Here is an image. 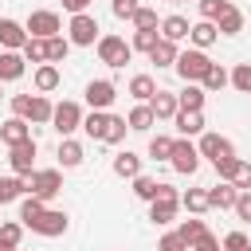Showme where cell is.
I'll return each mask as SVG.
<instances>
[{
    "label": "cell",
    "mask_w": 251,
    "mask_h": 251,
    "mask_svg": "<svg viewBox=\"0 0 251 251\" xmlns=\"http://www.w3.org/2000/svg\"><path fill=\"white\" fill-rule=\"evenodd\" d=\"M227 8H231V0H196V12H200V20H212V24H216V20H220Z\"/></svg>",
    "instance_id": "cell-36"
},
{
    "label": "cell",
    "mask_w": 251,
    "mask_h": 251,
    "mask_svg": "<svg viewBox=\"0 0 251 251\" xmlns=\"http://www.w3.org/2000/svg\"><path fill=\"white\" fill-rule=\"evenodd\" d=\"M67 51H71V39L67 35H51L47 39V63H63Z\"/></svg>",
    "instance_id": "cell-40"
},
{
    "label": "cell",
    "mask_w": 251,
    "mask_h": 251,
    "mask_svg": "<svg viewBox=\"0 0 251 251\" xmlns=\"http://www.w3.org/2000/svg\"><path fill=\"white\" fill-rule=\"evenodd\" d=\"M51 98L47 94H12V114L16 118H27L35 126H51Z\"/></svg>",
    "instance_id": "cell-1"
},
{
    "label": "cell",
    "mask_w": 251,
    "mask_h": 251,
    "mask_svg": "<svg viewBox=\"0 0 251 251\" xmlns=\"http://www.w3.org/2000/svg\"><path fill=\"white\" fill-rule=\"evenodd\" d=\"M176 208H180V192H176L173 184H161V180H157V196L149 200V220H153L157 227H165V224L176 220Z\"/></svg>",
    "instance_id": "cell-2"
},
{
    "label": "cell",
    "mask_w": 251,
    "mask_h": 251,
    "mask_svg": "<svg viewBox=\"0 0 251 251\" xmlns=\"http://www.w3.org/2000/svg\"><path fill=\"white\" fill-rule=\"evenodd\" d=\"M176 235H180V239H184V243L192 247V243H196L200 235H208V224H204L200 216H188V220H180V227H176Z\"/></svg>",
    "instance_id": "cell-33"
},
{
    "label": "cell",
    "mask_w": 251,
    "mask_h": 251,
    "mask_svg": "<svg viewBox=\"0 0 251 251\" xmlns=\"http://www.w3.org/2000/svg\"><path fill=\"white\" fill-rule=\"evenodd\" d=\"M106 126H110V110H90V114H82V133H86L90 141H102V137H106Z\"/></svg>",
    "instance_id": "cell-22"
},
{
    "label": "cell",
    "mask_w": 251,
    "mask_h": 251,
    "mask_svg": "<svg viewBox=\"0 0 251 251\" xmlns=\"http://www.w3.org/2000/svg\"><path fill=\"white\" fill-rule=\"evenodd\" d=\"M126 126H129L133 133H149V126H157V118H153V110H149V102H137V106L129 110V118H126Z\"/></svg>",
    "instance_id": "cell-26"
},
{
    "label": "cell",
    "mask_w": 251,
    "mask_h": 251,
    "mask_svg": "<svg viewBox=\"0 0 251 251\" xmlns=\"http://www.w3.org/2000/svg\"><path fill=\"white\" fill-rule=\"evenodd\" d=\"M227 82H231L239 94H251V63H239V67L227 75Z\"/></svg>",
    "instance_id": "cell-42"
},
{
    "label": "cell",
    "mask_w": 251,
    "mask_h": 251,
    "mask_svg": "<svg viewBox=\"0 0 251 251\" xmlns=\"http://www.w3.org/2000/svg\"><path fill=\"white\" fill-rule=\"evenodd\" d=\"M176 55H180V51H176V43H173V39H157V43H153V51H149V63H157V67H173V63H176Z\"/></svg>",
    "instance_id": "cell-29"
},
{
    "label": "cell",
    "mask_w": 251,
    "mask_h": 251,
    "mask_svg": "<svg viewBox=\"0 0 251 251\" xmlns=\"http://www.w3.org/2000/svg\"><path fill=\"white\" fill-rule=\"evenodd\" d=\"M24 27H27V35H31V39H51V35H63V20H59V12H51V8L31 12V16L24 20Z\"/></svg>",
    "instance_id": "cell-7"
},
{
    "label": "cell",
    "mask_w": 251,
    "mask_h": 251,
    "mask_svg": "<svg viewBox=\"0 0 251 251\" xmlns=\"http://www.w3.org/2000/svg\"><path fill=\"white\" fill-rule=\"evenodd\" d=\"M126 133H129V126H126V118H118V114H110V126H106V145H122L126 141Z\"/></svg>",
    "instance_id": "cell-38"
},
{
    "label": "cell",
    "mask_w": 251,
    "mask_h": 251,
    "mask_svg": "<svg viewBox=\"0 0 251 251\" xmlns=\"http://www.w3.org/2000/svg\"><path fill=\"white\" fill-rule=\"evenodd\" d=\"M94 47H98V59H102L106 67H114V71H118V67H126V63L133 59V47H129L122 35H98V43H94Z\"/></svg>",
    "instance_id": "cell-5"
},
{
    "label": "cell",
    "mask_w": 251,
    "mask_h": 251,
    "mask_svg": "<svg viewBox=\"0 0 251 251\" xmlns=\"http://www.w3.org/2000/svg\"><path fill=\"white\" fill-rule=\"evenodd\" d=\"M51 129H55L59 137H71L75 129H82V106L71 102V98H63V102L51 110Z\"/></svg>",
    "instance_id": "cell-6"
},
{
    "label": "cell",
    "mask_w": 251,
    "mask_h": 251,
    "mask_svg": "<svg viewBox=\"0 0 251 251\" xmlns=\"http://www.w3.org/2000/svg\"><path fill=\"white\" fill-rule=\"evenodd\" d=\"M220 247L224 251H251V239H247V231H227Z\"/></svg>",
    "instance_id": "cell-45"
},
{
    "label": "cell",
    "mask_w": 251,
    "mask_h": 251,
    "mask_svg": "<svg viewBox=\"0 0 251 251\" xmlns=\"http://www.w3.org/2000/svg\"><path fill=\"white\" fill-rule=\"evenodd\" d=\"M169 153H173V137L169 133H153L149 137V157L153 161H169Z\"/></svg>",
    "instance_id": "cell-39"
},
{
    "label": "cell",
    "mask_w": 251,
    "mask_h": 251,
    "mask_svg": "<svg viewBox=\"0 0 251 251\" xmlns=\"http://www.w3.org/2000/svg\"><path fill=\"white\" fill-rule=\"evenodd\" d=\"M12 251H20V247H12Z\"/></svg>",
    "instance_id": "cell-54"
},
{
    "label": "cell",
    "mask_w": 251,
    "mask_h": 251,
    "mask_svg": "<svg viewBox=\"0 0 251 251\" xmlns=\"http://www.w3.org/2000/svg\"><path fill=\"white\" fill-rule=\"evenodd\" d=\"M90 4H94V0H63V8H67L71 16H78V12H86Z\"/></svg>",
    "instance_id": "cell-52"
},
{
    "label": "cell",
    "mask_w": 251,
    "mask_h": 251,
    "mask_svg": "<svg viewBox=\"0 0 251 251\" xmlns=\"http://www.w3.org/2000/svg\"><path fill=\"white\" fill-rule=\"evenodd\" d=\"M188 39H192V47L208 51V47L220 39V31H216V24H212V20H196V24L188 27Z\"/></svg>",
    "instance_id": "cell-20"
},
{
    "label": "cell",
    "mask_w": 251,
    "mask_h": 251,
    "mask_svg": "<svg viewBox=\"0 0 251 251\" xmlns=\"http://www.w3.org/2000/svg\"><path fill=\"white\" fill-rule=\"evenodd\" d=\"M20 55H24L27 63H35V67L47 63V39H31V35H27V43L20 47Z\"/></svg>",
    "instance_id": "cell-35"
},
{
    "label": "cell",
    "mask_w": 251,
    "mask_h": 251,
    "mask_svg": "<svg viewBox=\"0 0 251 251\" xmlns=\"http://www.w3.org/2000/svg\"><path fill=\"white\" fill-rule=\"evenodd\" d=\"M196 153H200V157H208V161H220V157H231V153H235V145H231L224 133H208V129H204V133H200Z\"/></svg>",
    "instance_id": "cell-12"
},
{
    "label": "cell",
    "mask_w": 251,
    "mask_h": 251,
    "mask_svg": "<svg viewBox=\"0 0 251 251\" xmlns=\"http://www.w3.org/2000/svg\"><path fill=\"white\" fill-rule=\"evenodd\" d=\"M55 157H59V165H63V169H78L86 153H82V145H78L75 137H59V149H55Z\"/></svg>",
    "instance_id": "cell-23"
},
{
    "label": "cell",
    "mask_w": 251,
    "mask_h": 251,
    "mask_svg": "<svg viewBox=\"0 0 251 251\" xmlns=\"http://www.w3.org/2000/svg\"><path fill=\"white\" fill-rule=\"evenodd\" d=\"M235 196H239V188H235L231 180H220V184H212V188H208V208L227 212V208L235 204Z\"/></svg>",
    "instance_id": "cell-19"
},
{
    "label": "cell",
    "mask_w": 251,
    "mask_h": 251,
    "mask_svg": "<svg viewBox=\"0 0 251 251\" xmlns=\"http://www.w3.org/2000/svg\"><path fill=\"white\" fill-rule=\"evenodd\" d=\"M169 4H196V0H169Z\"/></svg>",
    "instance_id": "cell-53"
},
{
    "label": "cell",
    "mask_w": 251,
    "mask_h": 251,
    "mask_svg": "<svg viewBox=\"0 0 251 251\" xmlns=\"http://www.w3.org/2000/svg\"><path fill=\"white\" fill-rule=\"evenodd\" d=\"M24 188H27V196L51 200V196L63 192V173H59V169H31V173L24 176Z\"/></svg>",
    "instance_id": "cell-3"
},
{
    "label": "cell",
    "mask_w": 251,
    "mask_h": 251,
    "mask_svg": "<svg viewBox=\"0 0 251 251\" xmlns=\"http://www.w3.org/2000/svg\"><path fill=\"white\" fill-rule=\"evenodd\" d=\"M157 251H188V243H184L176 231H169V235H161V239H157Z\"/></svg>",
    "instance_id": "cell-49"
},
{
    "label": "cell",
    "mask_w": 251,
    "mask_h": 251,
    "mask_svg": "<svg viewBox=\"0 0 251 251\" xmlns=\"http://www.w3.org/2000/svg\"><path fill=\"white\" fill-rule=\"evenodd\" d=\"M141 173V157L133 153V149H122L118 157H114V176H122V180H133Z\"/></svg>",
    "instance_id": "cell-24"
},
{
    "label": "cell",
    "mask_w": 251,
    "mask_h": 251,
    "mask_svg": "<svg viewBox=\"0 0 251 251\" xmlns=\"http://www.w3.org/2000/svg\"><path fill=\"white\" fill-rule=\"evenodd\" d=\"M180 208H188V216L212 212V208H208V188H188V192H180Z\"/></svg>",
    "instance_id": "cell-28"
},
{
    "label": "cell",
    "mask_w": 251,
    "mask_h": 251,
    "mask_svg": "<svg viewBox=\"0 0 251 251\" xmlns=\"http://www.w3.org/2000/svg\"><path fill=\"white\" fill-rule=\"evenodd\" d=\"M188 251H224V247H220V239H216V235L208 231V235H200V239H196V243H192Z\"/></svg>",
    "instance_id": "cell-51"
},
{
    "label": "cell",
    "mask_w": 251,
    "mask_h": 251,
    "mask_svg": "<svg viewBox=\"0 0 251 251\" xmlns=\"http://www.w3.org/2000/svg\"><path fill=\"white\" fill-rule=\"evenodd\" d=\"M149 110H153L157 122H173L180 106H176V94H173V90H161V86H157V94L149 98Z\"/></svg>",
    "instance_id": "cell-15"
},
{
    "label": "cell",
    "mask_w": 251,
    "mask_h": 251,
    "mask_svg": "<svg viewBox=\"0 0 251 251\" xmlns=\"http://www.w3.org/2000/svg\"><path fill=\"white\" fill-rule=\"evenodd\" d=\"M24 43H27V27L4 16L0 20V51H20Z\"/></svg>",
    "instance_id": "cell-14"
},
{
    "label": "cell",
    "mask_w": 251,
    "mask_h": 251,
    "mask_svg": "<svg viewBox=\"0 0 251 251\" xmlns=\"http://www.w3.org/2000/svg\"><path fill=\"white\" fill-rule=\"evenodd\" d=\"M27 137H31V122H27V118H16V114H12V118L0 126V141H4L8 149L20 145V141H27Z\"/></svg>",
    "instance_id": "cell-17"
},
{
    "label": "cell",
    "mask_w": 251,
    "mask_h": 251,
    "mask_svg": "<svg viewBox=\"0 0 251 251\" xmlns=\"http://www.w3.org/2000/svg\"><path fill=\"white\" fill-rule=\"evenodd\" d=\"M188 27H192V24H188L184 16H176V12H173V16H165V20H161V39L180 43V39H188Z\"/></svg>",
    "instance_id": "cell-25"
},
{
    "label": "cell",
    "mask_w": 251,
    "mask_h": 251,
    "mask_svg": "<svg viewBox=\"0 0 251 251\" xmlns=\"http://www.w3.org/2000/svg\"><path fill=\"white\" fill-rule=\"evenodd\" d=\"M200 86H204V94H212V90H224V86H227V71H224V67H220V63H212V67H208V75H204V82H200Z\"/></svg>",
    "instance_id": "cell-37"
},
{
    "label": "cell",
    "mask_w": 251,
    "mask_h": 251,
    "mask_svg": "<svg viewBox=\"0 0 251 251\" xmlns=\"http://www.w3.org/2000/svg\"><path fill=\"white\" fill-rule=\"evenodd\" d=\"M126 94H129V98H137V102H149V98L157 94V82H153V75H133Z\"/></svg>",
    "instance_id": "cell-30"
},
{
    "label": "cell",
    "mask_w": 251,
    "mask_h": 251,
    "mask_svg": "<svg viewBox=\"0 0 251 251\" xmlns=\"http://www.w3.org/2000/svg\"><path fill=\"white\" fill-rule=\"evenodd\" d=\"M231 212H235V216H239L243 224H251V188L235 196V204H231Z\"/></svg>",
    "instance_id": "cell-47"
},
{
    "label": "cell",
    "mask_w": 251,
    "mask_h": 251,
    "mask_svg": "<svg viewBox=\"0 0 251 251\" xmlns=\"http://www.w3.org/2000/svg\"><path fill=\"white\" fill-rule=\"evenodd\" d=\"M24 227H31L35 235H47V239H55V235H63L67 227H71V216L67 212H59V208H43L35 220H27Z\"/></svg>",
    "instance_id": "cell-9"
},
{
    "label": "cell",
    "mask_w": 251,
    "mask_h": 251,
    "mask_svg": "<svg viewBox=\"0 0 251 251\" xmlns=\"http://www.w3.org/2000/svg\"><path fill=\"white\" fill-rule=\"evenodd\" d=\"M137 8H141L137 0H114V4H110V12H114L118 20H133V12H137Z\"/></svg>",
    "instance_id": "cell-50"
},
{
    "label": "cell",
    "mask_w": 251,
    "mask_h": 251,
    "mask_svg": "<svg viewBox=\"0 0 251 251\" xmlns=\"http://www.w3.org/2000/svg\"><path fill=\"white\" fill-rule=\"evenodd\" d=\"M212 165H216V176H220V180H231V173H235L239 157L231 153V157H220V161H212Z\"/></svg>",
    "instance_id": "cell-48"
},
{
    "label": "cell",
    "mask_w": 251,
    "mask_h": 251,
    "mask_svg": "<svg viewBox=\"0 0 251 251\" xmlns=\"http://www.w3.org/2000/svg\"><path fill=\"white\" fill-rule=\"evenodd\" d=\"M204 98H208V94H204L200 82H184V90L176 94V106H180V110H204Z\"/></svg>",
    "instance_id": "cell-27"
},
{
    "label": "cell",
    "mask_w": 251,
    "mask_h": 251,
    "mask_svg": "<svg viewBox=\"0 0 251 251\" xmlns=\"http://www.w3.org/2000/svg\"><path fill=\"white\" fill-rule=\"evenodd\" d=\"M27 188H24V176H0V208L4 204H12V200H20Z\"/></svg>",
    "instance_id": "cell-34"
},
{
    "label": "cell",
    "mask_w": 251,
    "mask_h": 251,
    "mask_svg": "<svg viewBox=\"0 0 251 251\" xmlns=\"http://www.w3.org/2000/svg\"><path fill=\"white\" fill-rule=\"evenodd\" d=\"M208 67H212V59H208V51H200V47L180 51V55H176V63H173V71H176L184 82H204Z\"/></svg>",
    "instance_id": "cell-4"
},
{
    "label": "cell",
    "mask_w": 251,
    "mask_h": 251,
    "mask_svg": "<svg viewBox=\"0 0 251 251\" xmlns=\"http://www.w3.org/2000/svg\"><path fill=\"white\" fill-rule=\"evenodd\" d=\"M98 20L90 16V12H78V16H71V24H67V39L75 43V47H94L98 43Z\"/></svg>",
    "instance_id": "cell-8"
},
{
    "label": "cell",
    "mask_w": 251,
    "mask_h": 251,
    "mask_svg": "<svg viewBox=\"0 0 251 251\" xmlns=\"http://www.w3.org/2000/svg\"><path fill=\"white\" fill-rule=\"evenodd\" d=\"M20 239H24V224L20 220H0V251L20 247Z\"/></svg>",
    "instance_id": "cell-31"
},
{
    "label": "cell",
    "mask_w": 251,
    "mask_h": 251,
    "mask_svg": "<svg viewBox=\"0 0 251 251\" xmlns=\"http://www.w3.org/2000/svg\"><path fill=\"white\" fill-rule=\"evenodd\" d=\"M157 39H161V31H157V27H153V31H133V39H129V47H133V51H145V55H149Z\"/></svg>",
    "instance_id": "cell-44"
},
{
    "label": "cell",
    "mask_w": 251,
    "mask_h": 251,
    "mask_svg": "<svg viewBox=\"0 0 251 251\" xmlns=\"http://www.w3.org/2000/svg\"><path fill=\"white\" fill-rule=\"evenodd\" d=\"M169 165H173L176 173L192 176V173L200 169V153H196V145H192L188 137H173V153H169Z\"/></svg>",
    "instance_id": "cell-10"
},
{
    "label": "cell",
    "mask_w": 251,
    "mask_h": 251,
    "mask_svg": "<svg viewBox=\"0 0 251 251\" xmlns=\"http://www.w3.org/2000/svg\"><path fill=\"white\" fill-rule=\"evenodd\" d=\"M27 71V59L20 51H0V82H20Z\"/></svg>",
    "instance_id": "cell-18"
},
{
    "label": "cell",
    "mask_w": 251,
    "mask_h": 251,
    "mask_svg": "<svg viewBox=\"0 0 251 251\" xmlns=\"http://www.w3.org/2000/svg\"><path fill=\"white\" fill-rule=\"evenodd\" d=\"M133 27H137V31H153V27H161V20H157V12H153V8H145V4H141V8L133 12Z\"/></svg>",
    "instance_id": "cell-43"
},
{
    "label": "cell",
    "mask_w": 251,
    "mask_h": 251,
    "mask_svg": "<svg viewBox=\"0 0 251 251\" xmlns=\"http://www.w3.org/2000/svg\"><path fill=\"white\" fill-rule=\"evenodd\" d=\"M216 31H220V35H239V31H243V12L231 4V8L216 20Z\"/></svg>",
    "instance_id": "cell-32"
},
{
    "label": "cell",
    "mask_w": 251,
    "mask_h": 251,
    "mask_svg": "<svg viewBox=\"0 0 251 251\" xmlns=\"http://www.w3.org/2000/svg\"><path fill=\"white\" fill-rule=\"evenodd\" d=\"M133 196L149 204V200L157 196V180H153V176H145V173H137V176H133Z\"/></svg>",
    "instance_id": "cell-41"
},
{
    "label": "cell",
    "mask_w": 251,
    "mask_h": 251,
    "mask_svg": "<svg viewBox=\"0 0 251 251\" xmlns=\"http://www.w3.org/2000/svg\"><path fill=\"white\" fill-rule=\"evenodd\" d=\"M82 94H86V106H90V110H110L114 98H118V86H114L110 78H90Z\"/></svg>",
    "instance_id": "cell-11"
},
{
    "label": "cell",
    "mask_w": 251,
    "mask_h": 251,
    "mask_svg": "<svg viewBox=\"0 0 251 251\" xmlns=\"http://www.w3.org/2000/svg\"><path fill=\"white\" fill-rule=\"evenodd\" d=\"M31 82H35V90H39V94H51V90L63 82V75H59V67H55V63H39V67H35V75H31Z\"/></svg>",
    "instance_id": "cell-21"
},
{
    "label": "cell",
    "mask_w": 251,
    "mask_h": 251,
    "mask_svg": "<svg viewBox=\"0 0 251 251\" xmlns=\"http://www.w3.org/2000/svg\"><path fill=\"white\" fill-rule=\"evenodd\" d=\"M173 122H176V133H180V137H200L204 126H208V122H204V110H176Z\"/></svg>",
    "instance_id": "cell-16"
},
{
    "label": "cell",
    "mask_w": 251,
    "mask_h": 251,
    "mask_svg": "<svg viewBox=\"0 0 251 251\" xmlns=\"http://www.w3.org/2000/svg\"><path fill=\"white\" fill-rule=\"evenodd\" d=\"M8 165H12V173H16V176H27V173L35 169V141L27 137V141L12 145V149H8Z\"/></svg>",
    "instance_id": "cell-13"
},
{
    "label": "cell",
    "mask_w": 251,
    "mask_h": 251,
    "mask_svg": "<svg viewBox=\"0 0 251 251\" xmlns=\"http://www.w3.org/2000/svg\"><path fill=\"white\" fill-rule=\"evenodd\" d=\"M231 184H235L239 192H247V188H251V165H247L243 157H239V165H235V173H231Z\"/></svg>",
    "instance_id": "cell-46"
}]
</instances>
